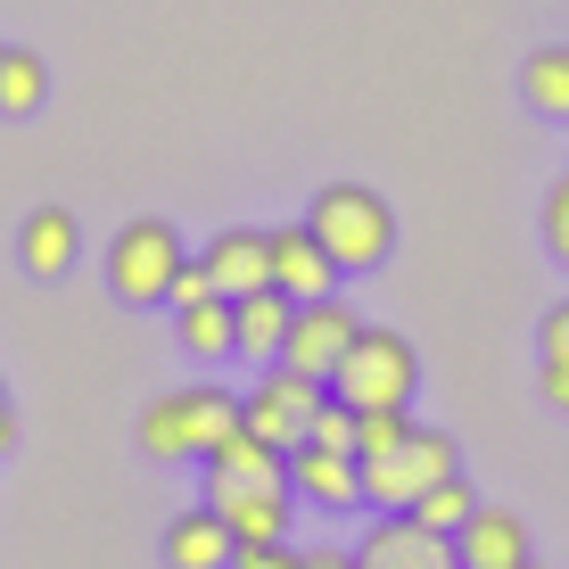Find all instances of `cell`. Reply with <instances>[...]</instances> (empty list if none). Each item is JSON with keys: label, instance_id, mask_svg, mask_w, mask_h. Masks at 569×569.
Here are the masks:
<instances>
[{"label": "cell", "instance_id": "29", "mask_svg": "<svg viewBox=\"0 0 569 569\" xmlns=\"http://www.w3.org/2000/svg\"><path fill=\"white\" fill-rule=\"evenodd\" d=\"M0 50H9V42H0Z\"/></svg>", "mask_w": 569, "mask_h": 569}, {"label": "cell", "instance_id": "6", "mask_svg": "<svg viewBox=\"0 0 569 569\" xmlns=\"http://www.w3.org/2000/svg\"><path fill=\"white\" fill-rule=\"evenodd\" d=\"M322 397H330V380H313L298 363H264L257 388L240 397V421L257 429V438H272V446H298L313 429V413H322Z\"/></svg>", "mask_w": 569, "mask_h": 569}, {"label": "cell", "instance_id": "1", "mask_svg": "<svg viewBox=\"0 0 569 569\" xmlns=\"http://www.w3.org/2000/svg\"><path fill=\"white\" fill-rule=\"evenodd\" d=\"M231 429H240V397L214 388V380H190V388H166V397L141 405L132 446H141L149 462H207Z\"/></svg>", "mask_w": 569, "mask_h": 569}, {"label": "cell", "instance_id": "4", "mask_svg": "<svg viewBox=\"0 0 569 569\" xmlns=\"http://www.w3.org/2000/svg\"><path fill=\"white\" fill-rule=\"evenodd\" d=\"M413 388H421L413 339H405V330H380V322H363L356 347L330 371V397H347L356 413H413Z\"/></svg>", "mask_w": 569, "mask_h": 569}, {"label": "cell", "instance_id": "10", "mask_svg": "<svg viewBox=\"0 0 569 569\" xmlns=\"http://www.w3.org/2000/svg\"><path fill=\"white\" fill-rule=\"evenodd\" d=\"M199 470H207V503L214 496H248V487H289V446H272V438H257V429L240 421Z\"/></svg>", "mask_w": 569, "mask_h": 569}, {"label": "cell", "instance_id": "16", "mask_svg": "<svg viewBox=\"0 0 569 569\" xmlns=\"http://www.w3.org/2000/svg\"><path fill=\"white\" fill-rule=\"evenodd\" d=\"M173 339L190 347V363H231V356H240L231 298H223V289H207V298H182V306H173Z\"/></svg>", "mask_w": 569, "mask_h": 569}, {"label": "cell", "instance_id": "24", "mask_svg": "<svg viewBox=\"0 0 569 569\" xmlns=\"http://www.w3.org/2000/svg\"><path fill=\"white\" fill-rule=\"evenodd\" d=\"M537 356H561V363H569V298L545 306V322H537Z\"/></svg>", "mask_w": 569, "mask_h": 569}, {"label": "cell", "instance_id": "3", "mask_svg": "<svg viewBox=\"0 0 569 569\" xmlns=\"http://www.w3.org/2000/svg\"><path fill=\"white\" fill-rule=\"evenodd\" d=\"M363 462V512H413L438 479H455L462 455H455V429H429V421H405L388 446H371Z\"/></svg>", "mask_w": 569, "mask_h": 569}, {"label": "cell", "instance_id": "15", "mask_svg": "<svg viewBox=\"0 0 569 569\" xmlns=\"http://www.w3.org/2000/svg\"><path fill=\"white\" fill-rule=\"evenodd\" d=\"M289 322H298V298L289 289H248V298H231V330H240V356L248 363H281L289 347Z\"/></svg>", "mask_w": 569, "mask_h": 569}, {"label": "cell", "instance_id": "19", "mask_svg": "<svg viewBox=\"0 0 569 569\" xmlns=\"http://www.w3.org/2000/svg\"><path fill=\"white\" fill-rule=\"evenodd\" d=\"M520 100L537 116H569V42H545L520 58Z\"/></svg>", "mask_w": 569, "mask_h": 569}, {"label": "cell", "instance_id": "22", "mask_svg": "<svg viewBox=\"0 0 569 569\" xmlns=\"http://www.w3.org/2000/svg\"><path fill=\"white\" fill-rule=\"evenodd\" d=\"M537 223H545V257L569 264V173H561L553 190H545V214H537Z\"/></svg>", "mask_w": 569, "mask_h": 569}, {"label": "cell", "instance_id": "27", "mask_svg": "<svg viewBox=\"0 0 569 569\" xmlns=\"http://www.w3.org/2000/svg\"><path fill=\"white\" fill-rule=\"evenodd\" d=\"M520 569H545V561H537V553H528V561H520Z\"/></svg>", "mask_w": 569, "mask_h": 569}, {"label": "cell", "instance_id": "5", "mask_svg": "<svg viewBox=\"0 0 569 569\" xmlns=\"http://www.w3.org/2000/svg\"><path fill=\"white\" fill-rule=\"evenodd\" d=\"M190 264V240L166 223V214H141L108 240V289L124 306H173V281Z\"/></svg>", "mask_w": 569, "mask_h": 569}, {"label": "cell", "instance_id": "14", "mask_svg": "<svg viewBox=\"0 0 569 569\" xmlns=\"http://www.w3.org/2000/svg\"><path fill=\"white\" fill-rule=\"evenodd\" d=\"M231 553H240V537H231V520L214 512V503L173 512L166 520V545H157V561H166V569H231Z\"/></svg>", "mask_w": 569, "mask_h": 569}, {"label": "cell", "instance_id": "9", "mask_svg": "<svg viewBox=\"0 0 569 569\" xmlns=\"http://www.w3.org/2000/svg\"><path fill=\"white\" fill-rule=\"evenodd\" d=\"M356 330H363V313L330 289V298H306L298 306V322H289V347H281V363H298V371H313V380H330L339 371V356L356 347Z\"/></svg>", "mask_w": 569, "mask_h": 569}, {"label": "cell", "instance_id": "8", "mask_svg": "<svg viewBox=\"0 0 569 569\" xmlns=\"http://www.w3.org/2000/svg\"><path fill=\"white\" fill-rule=\"evenodd\" d=\"M289 496L313 503V512H363V462L347 446L298 438L289 446Z\"/></svg>", "mask_w": 569, "mask_h": 569}, {"label": "cell", "instance_id": "18", "mask_svg": "<svg viewBox=\"0 0 569 569\" xmlns=\"http://www.w3.org/2000/svg\"><path fill=\"white\" fill-rule=\"evenodd\" d=\"M214 512L231 520V537H240V545H272V537H289L298 496H289V487H248V496H214Z\"/></svg>", "mask_w": 569, "mask_h": 569}, {"label": "cell", "instance_id": "17", "mask_svg": "<svg viewBox=\"0 0 569 569\" xmlns=\"http://www.w3.org/2000/svg\"><path fill=\"white\" fill-rule=\"evenodd\" d=\"M17 264H26L33 281H58V272L74 264V214L67 207H33L26 231H17Z\"/></svg>", "mask_w": 569, "mask_h": 569}, {"label": "cell", "instance_id": "25", "mask_svg": "<svg viewBox=\"0 0 569 569\" xmlns=\"http://www.w3.org/2000/svg\"><path fill=\"white\" fill-rule=\"evenodd\" d=\"M537 388H545V405H553V413H569V363H561V356H545Z\"/></svg>", "mask_w": 569, "mask_h": 569}, {"label": "cell", "instance_id": "21", "mask_svg": "<svg viewBox=\"0 0 569 569\" xmlns=\"http://www.w3.org/2000/svg\"><path fill=\"white\" fill-rule=\"evenodd\" d=\"M413 512H421L429 528H446V537H455V528H462L470 512H479V487H470L462 470H455V479H438V487H429V496L413 503Z\"/></svg>", "mask_w": 569, "mask_h": 569}, {"label": "cell", "instance_id": "26", "mask_svg": "<svg viewBox=\"0 0 569 569\" xmlns=\"http://www.w3.org/2000/svg\"><path fill=\"white\" fill-rule=\"evenodd\" d=\"M306 569H356V545H313Z\"/></svg>", "mask_w": 569, "mask_h": 569}, {"label": "cell", "instance_id": "7", "mask_svg": "<svg viewBox=\"0 0 569 569\" xmlns=\"http://www.w3.org/2000/svg\"><path fill=\"white\" fill-rule=\"evenodd\" d=\"M356 569H462V553L421 512H371V528L356 537Z\"/></svg>", "mask_w": 569, "mask_h": 569}, {"label": "cell", "instance_id": "28", "mask_svg": "<svg viewBox=\"0 0 569 569\" xmlns=\"http://www.w3.org/2000/svg\"><path fill=\"white\" fill-rule=\"evenodd\" d=\"M0 397H9V388H0Z\"/></svg>", "mask_w": 569, "mask_h": 569}, {"label": "cell", "instance_id": "13", "mask_svg": "<svg viewBox=\"0 0 569 569\" xmlns=\"http://www.w3.org/2000/svg\"><path fill=\"white\" fill-rule=\"evenodd\" d=\"M455 553H462V569H520L528 561V520L512 503H479L455 528Z\"/></svg>", "mask_w": 569, "mask_h": 569}, {"label": "cell", "instance_id": "12", "mask_svg": "<svg viewBox=\"0 0 569 569\" xmlns=\"http://www.w3.org/2000/svg\"><path fill=\"white\" fill-rule=\"evenodd\" d=\"M199 264H207V281L223 289V298H248V289L272 281V240L257 223H231V231H214V240L199 248Z\"/></svg>", "mask_w": 569, "mask_h": 569}, {"label": "cell", "instance_id": "23", "mask_svg": "<svg viewBox=\"0 0 569 569\" xmlns=\"http://www.w3.org/2000/svg\"><path fill=\"white\" fill-rule=\"evenodd\" d=\"M231 569H306V553L289 537H272V545H240V553H231Z\"/></svg>", "mask_w": 569, "mask_h": 569}, {"label": "cell", "instance_id": "11", "mask_svg": "<svg viewBox=\"0 0 569 569\" xmlns=\"http://www.w3.org/2000/svg\"><path fill=\"white\" fill-rule=\"evenodd\" d=\"M264 240H272V289H289L298 306L339 289V264H330V248L306 231V214H298V223H272Z\"/></svg>", "mask_w": 569, "mask_h": 569}, {"label": "cell", "instance_id": "2", "mask_svg": "<svg viewBox=\"0 0 569 569\" xmlns=\"http://www.w3.org/2000/svg\"><path fill=\"white\" fill-rule=\"evenodd\" d=\"M306 231L330 248L339 281L347 272H380L388 257H397V207H388L371 182H322L306 199Z\"/></svg>", "mask_w": 569, "mask_h": 569}, {"label": "cell", "instance_id": "20", "mask_svg": "<svg viewBox=\"0 0 569 569\" xmlns=\"http://www.w3.org/2000/svg\"><path fill=\"white\" fill-rule=\"evenodd\" d=\"M42 100H50L42 50H0V116H33Z\"/></svg>", "mask_w": 569, "mask_h": 569}]
</instances>
